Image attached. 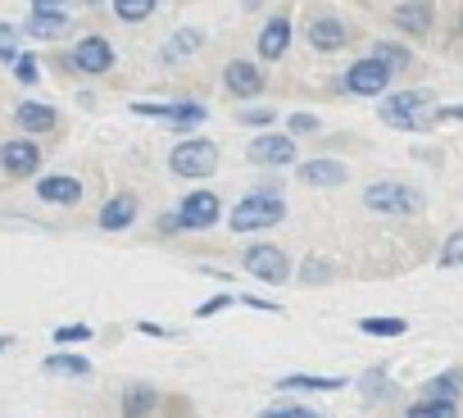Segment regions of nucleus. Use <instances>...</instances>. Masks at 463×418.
<instances>
[{
    "label": "nucleus",
    "instance_id": "nucleus-1",
    "mask_svg": "<svg viewBox=\"0 0 463 418\" xmlns=\"http://www.w3.org/2000/svg\"><path fill=\"white\" fill-rule=\"evenodd\" d=\"M287 219V200L282 195H246L232 209V233H260Z\"/></svg>",
    "mask_w": 463,
    "mask_h": 418
},
{
    "label": "nucleus",
    "instance_id": "nucleus-2",
    "mask_svg": "<svg viewBox=\"0 0 463 418\" xmlns=\"http://www.w3.org/2000/svg\"><path fill=\"white\" fill-rule=\"evenodd\" d=\"M364 204L377 209V214H413V209H422V191L404 182H373L364 191Z\"/></svg>",
    "mask_w": 463,
    "mask_h": 418
},
{
    "label": "nucleus",
    "instance_id": "nucleus-3",
    "mask_svg": "<svg viewBox=\"0 0 463 418\" xmlns=\"http://www.w3.org/2000/svg\"><path fill=\"white\" fill-rule=\"evenodd\" d=\"M168 164H173L177 177H209L213 164H218V146L213 141H182Z\"/></svg>",
    "mask_w": 463,
    "mask_h": 418
},
{
    "label": "nucleus",
    "instance_id": "nucleus-4",
    "mask_svg": "<svg viewBox=\"0 0 463 418\" xmlns=\"http://www.w3.org/2000/svg\"><path fill=\"white\" fill-rule=\"evenodd\" d=\"M28 37L37 42H55L69 33V14H64V0H33V19L24 24Z\"/></svg>",
    "mask_w": 463,
    "mask_h": 418
},
{
    "label": "nucleus",
    "instance_id": "nucleus-5",
    "mask_svg": "<svg viewBox=\"0 0 463 418\" xmlns=\"http://www.w3.org/2000/svg\"><path fill=\"white\" fill-rule=\"evenodd\" d=\"M431 105V96L427 91H400V96H391V100H382V119L391 123V128H422V109Z\"/></svg>",
    "mask_w": 463,
    "mask_h": 418
},
{
    "label": "nucleus",
    "instance_id": "nucleus-6",
    "mask_svg": "<svg viewBox=\"0 0 463 418\" xmlns=\"http://www.w3.org/2000/svg\"><path fill=\"white\" fill-rule=\"evenodd\" d=\"M246 269H250V278H260L269 287H282L291 278V260L278 246H250L246 251Z\"/></svg>",
    "mask_w": 463,
    "mask_h": 418
},
{
    "label": "nucleus",
    "instance_id": "nucleus-7",
    "mask_svg": "<svg viewBox=\"0 0 463 418\" xmlns=\"http://www.w3.org/2000/svg\"><path fill=\"white\" fill-rule=\"evenodd\" d=\"M173 223L186 228V233H191V228H213V223H218V195H213V191H191V195L182 200V209H177V219H168L164 228H173Z\"/></svg>",
    "mask_w": 463,
    "mask_h": 418
},
{
    "label": "nucleus",
    "instance_id": "nucleus-8",
    "mask_svg": "<svg viewBox=\"0 0 463 418\" xmlns=\"http://www.w3.org/2000/svg\"><path fill=\"white\" fill-rule=\"evenodd\" d=\"M391 87V64L386 60H359L350 73H345V91H354V96H382Z\"/></svg>",
    "mask_w": 463,
    "mask_h": 418
},
{
    "label": "nucleus",
    "instance_id": "nucleus-9",
    "mask_svg": "<svg viewBox=\"0 0 463 418\" xmlns=\"http://www.w3.org/2000/svg\"><path fill=\"white\" fill-rule=\"evenodd\" d=\"M73 69L78 73H109L114 69V46L105 42V37H82L78 46H73Z\"/></svg>",
    "mask_w": 463,
    "mask_h": 418
},
{
    "label": "nucleus",
    "instance_id": "nucleus-10",
    "mask_svg": "<svg viewBox=\"0 0 463 418\" xmlns=\"http://www.w3.org/2000/svg\"><path fill=\"white\" fill-rule=\"evenodd\" d=\"M0 168H5L10 177H33L42 168V150L33 141H5L0 146Z\"/></svg>",
    "mask_w": 463,
    "mask_h": 418
},
{
    "label": "nucleus",
    "instance_id": "nucleus-11",
    "mask_svg": "<svg viewBox=\"0 0 463 418\" xmlns=\"http://www.w3.org/2000/svg\"><path fill=\"white\" fill-rule=\"evenodd\" d=\"M132 114H141V119H159V123H168V128H195V123H204V109L200 105H132Z\"/></svg>",
    "mask_w": 463,
    "mask_h": 418
},
{
    "label": "nucleus",
    "instance_id": "nucleus-12",
    "mask_svg": "<svg viewBox=\"0 0 463 418\" xmlns=\"http://www.w3.org/2000/svg\"><path fill=\"white\" fill-rule=\"evenodd\" d=\"M222 87H227L232 96L246 100V96H260V91H264V73H260L250 60H232V64L222 69Z\"/></svg>",
    "mask_w": 463,
    "mask_h": 418
},
{
    "label": "nucleus",
    "instance_id": "nucleus-13",
    "mask_svg": "<svg viewBox=\"0 0 463 418\" xmlns=\"http://www.w3.org/2000/svg\"><path fill=\"white\" fill-rule=\"evenodd\" d=\"M37 195H42L46 204H78V200H82V182L55 173V177H42V182H37Z\"/></svg>",
    "mask_w": 463,
    "mask_h": 418
},
{
    "label": "nucleus",
    "instance_id": "nucleus-14",
    "mask_svg": "<svg viewBox=\"0 0 463 418\" xmlns=\"http://www.w3.org/2000/svg\"><path fill=\"white\" fill-rule=\"evenodd\" d=\"M137 219V195H114V200H105V209H100V228L105 233H123L128 223Z\"/></svg>",
    "mask_w": 463,
    "mask_h": 418
},
{
    "label": "nucleus",
    "instance_id": "nucleus-15",
    "mask_svg": "<svg viewBox=\"0 0 463 418\" xmlns=\"http://www.w3.org/2000/svg\"><path fill=\"white\" fill-rule=\"evenodd\" d=\"M14 123H19L24 132H51V128L60 123V114H55L51 105H37V100H24V105L14 109Z\"/></svg>",
    "mask_w": 463,
    "mask_h": 418
},
{
    "label": "nucleus",
    "instance_id": "nucleus-16",
    "mask_svg": "<svg viewBox=\"0 0 463 418\" xmlns=\"http://www.w3.org/2000/svg\"><path fill=\"white\" fill-rule=\"evenodd\" d=\"M250 159L255 164H287V159H296V141L291 137H260L250 146Z\"/></svg>",
    "mask_w": 463,
    "mask_h": 418
},
{
    "label": "nucleus",
    "instance_id": "nucleus-17",
    "mask_svg": "<svg viewBox=\"0 0 463 418\" xmlns=\"http://www.w3.org/2000/svg\"><path fill=\"white\" fill-rule=\"evenodd\" d=\"M291 46V24L287 19H269V28L260 33V55L264 60H282Z\"/></svg>",
    "mask_w": 463,
    "mask_h": 418
},
{
    "label": "nucleus",
    "instance_id": "nucleus-18",
    "mask_svg": "<svg viewBox=\"0 0 463 418\" xmlns=\"http://www.w3.org/2000/svg\"><path fill=\"white\" fill-rule=\"evenodd\" d=\"M341 42H345V28L332 14H323V19L309 24V46L314 51H341Z\"/></svg>",
    "mask_w": 463,
    "mask_h": 418
},
{
    "label": "nucleus",
    "instance_id": "nucleus-19",
    "mask_svg": "<svg viewBox=\"0 0 463 418\" xmlns=\"http://www.w3.org/2000/svg\"><path fill=\"white\" fill-rule=\"evenodd\" d=\"M300 177H305L309 186H341V182H345V168H341L336 159H309V164L300 168Z\"/></svg>",
    "mask_w": 463,
    "mask_h": 418
},
{
    "label": "nucleus",
    "instance_id": "nucleus-20",
    "mask_svg": "<svg viewBox=\"0 0 463 418\" xmlns=\"http://www.w3.org/2000/svg\"><path fill=\"white\" fill-rule=\"evenodd\" d=\"M395 24L404 33H427L431 28V5H422V0H409V5L395 10Z\"/></svg>",
    "mask_w": 463,
    "mask_h": 418
},
{
    "label": "nucleus",
    "instance_id": "nucleus-21",
    "mask_svg": "<svg viewBox=\"0 0 463 418\" xmlns=\"http://www.w3.org/2000/svg\"><path fill=\"white\" fill-rule=\"evenodd\" d=\"M336 386H345V382L341 377H314V373H291V377L278 382V391H336Z\"/></svg>",
    "mask_w": 463,
    "mask_h": 418
},
{
    "label": "nucleus",
    "instance_id": "nucleus-22",
    "mask_svg": "<svg viewBox=\"0 0 463 418\" xmlns=\"http://www.w3.org/2000/svg\"><path fill=\"white\" fill-rule=\"evenodd\" d=\"M458 400H440V395H422L418 404H409V418H454Z\"/></svg>",
    "mask_w": 463,
    "mask_h": 418
},
{
    "label": "nucleus",
    "instance_id": "nucleus-23",
    "mask_svg": "<svg viewBox=\"0 0 463 418\" xmlns=\"http://www.w3.org/2000/svg\"><path fill=\"white\" fill-rule=\"evenodd\" d=\"M46 373H69V377H91V364L82 355H51Z\"/></svg>",
    "mask_w": 463,
    "mask_h": 418
},
{
    "label": "nucleus",
    "instance_id": "nucleus-24",
    "mask_svg": "<svg viewBox=\"0 0 463 418\" xmlns=\"http://www.w3.org/2000/svg\"><path fill=\"white\" fill-rule=\"evenodd\" d=\"M155 5H159V0H114V14L123 24H141V19L155 14Z\"/></svg>",
    "mask_w": 463,
    "mask_h": 418
},
{
    "label": "nucleus",
    "instance_id": "nucleus-25",
    "mask_svg": "<svg viewBox=\"0 0 463 418\" xmlns=\"http://www.w3.org/2000/svg\"><path fill=\"white\" fill-rule=\"evenodd\" d=\"M155 404H159V395L150 386H128V395H123V413H150Z\"/></svg>",
    "mask_w": 463,
    "mask_h": 418
},
{
    "label": "nucleus",
    "instance_id": "nucleus-26",
    "mask_svg": "<svg viewBox=\"0 0 463 418\" xmlns=\"http://www.w3.org/2000/svg\"><path fill=\"white\" fill-rule=\"evenodd\" d=\"M359 328H364L368 337H404V332H409L404 318H364Z\"/></svg>",
    "mask_w": 463,
    "mask_h": 418
},
{
    "label": "nucleus",
    "instance_id": "nucleus-27",
    "mask_svg": "<svg viewBox=\"0 0 463 418\" xmlns=\"http://www.w3.org/2000/svg\"><path fill=\"white\" fill-rule=\"evenodd\" d=\"M204 46V37L195 33V28H186V33H173V42H168V60H177V55H191V51H200Z\"/></svg>",
    "mask_w": 463,
    "mask_h": 418
},
{
    "label": "nucleus",
    "instance_id": "nucleus-28",
    "mask_svg": "<svg viewBox=\"0 0 463 418\" xmlns=\"http://www.w3.org/2000/svg\"><path fill=\"white\" fill-rule=\"evenodd\" d=\"M458 373H445V377H436V382H427V395H440V400H458Z\"/></svg>",
    "mask_w": 463,
    "mask_h": 418
},
{
    "label": "nucleus",
    "instance_id": "nucleus-29",
    "mask_svg": "<svg viewBox=\"0 0 463 418\" xmlns=\"http://www.w3.org/2000/svg\"><path fill=\"white\" fill-rule=\"evenodd\" d=\"M440 269H463V233H449V242L440 251Z\"/></svg>",
    "mask_w": 463,
    "mask_h": 418
},
{
    "label": "nucleus",
    "instance_id": "nucleus-30",
    "mask_svg": "<svg viewBox=\"0 0 463 418\" xmlns=\"http://www.w3.org/2000/svg\"><path fill=\"white\" fill-rule=\"evenodd\" d=\"M24 51H19V33L10 28V24H0V60H5V64H14Z\"/></svg>",
    "mask_w": 463,
    "mask_h": 418
},
{
    "label": "nucleus",
    "instance_id": "nucleus-31",
    "mask_svg": "<svg viewBox=\"0 0 463 418\" xmlns=\"http://www.w3.org/2000/svg\"><path fill=\"white\" fill-rule=\"evenodd\" d=\"M55 341H60V346H73V341H91V328H87V323H69V328H55Z\"/></svg>",
    "mask_w": 463,
    "mask_h": 418
},
{
    "label": "nucleus",
    "instance_id": "nucleus-32",
    "mask_svg": "<svg viewBox=\"0 0 463 418\" xmlns=\"http://www.w3.org/2000/svg\"><path fill=\"white\" fill-rule=\"evenodd\" d=\"M264 418H314V409L309 404H273V409H264Z\"/></svg>",
    "mask_w": 463,
    "mask_h": 418
},
{
    "label": "nucleus",
    "instance_id": "nucleus-33",
    "mask_svg": "<svg viewBox=\"0 0 463 418\" xmlns=\"http://www.w3.org/2000/svg\"><path fill=\"white\" fill-rule=\"evenodd\" d=\"M227 305H241V300H232V296H213L209 305H200V309H195V318H213V314H222Z\"/></svg>",
    "mask_w": 463,
    "mask_h": 418
},
{
    "label": "nucleus",
    "instance_id": "nucleus-34",
    "mask_svg": "<svg viewBox=\"0 0 463 418\" xmlns=\"http://www.w3.org/2000/svg\"><path fill=\"white\" fill-rule=\"evenodd\" d=\"M14 73H19V82L33 87V82H37V60H33V55H19V60H14Z\"/></svg>",
    "mask_w": 463,
    "mask_h": 418
},
{
    "label": "nucleus",
    "instance_id": "nucleus-35",
    "mask_svg": "<svg viewBox=\"0 0 463 418\" xmlns=\"http://www.w3.org/2000/svg\"><path fill=\"white\" fill-rule=\"evenodd\" d=\"M377 60H386L391 69H404V64H409V55H404L400 46H377Z\"/></svg>",
    "mask_w": 463,
    "mask_h": 418
},
{
    "label": "nucleus",
    "instance_id": "nucleus-36",
    "mask_svg": "<svg viewBox=\"0 0 463 418\" xmlns=\"http://www.w3.org/2000/svg\"><path fill=\"white\" fill-rule=\"evenodd\" d=\"M314 128H318L314 114H296V119H291V132H314Z\"/></svg>",
    "mask_w": 463,
    "mask_h": 418
},
{
    "label": "nucleus",
    "instance_id": "nucleus-37",
    "mask_svg": "<svg viewBox=\"0 0 463 418\" xmlns=\"http://www.w3.org/2000/svg\"><path fill=\"white\" fill-rule=\"evenodd\" d=\"M436 119L440 123H463V105H445V109H436Z\"/></svg>",
    "mask_w": 463,
    "mask_h": 418
},
{
    "label": "nucleus",
    "instance_id": "nucleus-38",
    "mask_svg": "<svg viewBox=\"0 0 463 418\" xmlns=\"http://www.w3.org/2000/svg\"><path fill=\"white\" fill-rule=\"evenodd\" d=\"M241 123H250V128H264V123H273V114H269V109H255V114H241Z\"/></svg>",
    "mask_w": 463,
    "mask_h": 418
},
{
    "label": "nucleus",
    "instance_id": "nucleus-39",
    "mask_svg": "<svg viewBox=\"0 0 463 418\" xmlns=\"http://www.w3.org/2000/svg\"><path fill=\"white\" fill-rule=\"evenodd\" d=\"M10 341H14V337H0V350H10Z\"/></svg>",
    "mask_w": 463,
    "mask_h": 418
}]
</instances>
